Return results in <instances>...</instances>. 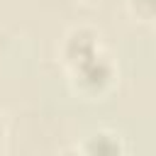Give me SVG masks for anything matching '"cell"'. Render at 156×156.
Instances as JSON below:
<instances>
[{"mask_svg": "<svg viewBox=\"0 0 156 156\" xmlns=\"http://www.w3.org/2000/svg\"><path fill=\"white\" fill-rule=\"evenodd\" d=\"M127 10L129 15L136 20V22H154V15H156V2L154 0H127Z\"/></svg>", "mask_w": 156, "mask_h": 156, "instance_id": "277c9868", "label": "cell"}, {"mask_svg": "<svg viewBox=\"0 0 156 156\" xmlns=\"http://www.w3.org/2000/svg\"><path fill=\"white\" fill-rule=\"evenodd\" d=\"M5 139H7V127H5V122L0 117V151L5 149Z\"/></svg>", "mask_w": 156, "mask_h": 156, "instance_id": "5b68a950", "label": "cell"}, {"mask_svg": "<svg viewBox=\"0 0 156 156\" xmlns=\"http://www.w3.org/2000/svg\"><path fill=\"white\" fill-rule=\"evenodd\" d=\"M68 83L78 98L102 100L105 95L112 93L117 83V66L105 51H98L95 56L68 68Z\"/></svg>", "mask_w": 156, "mask_h": 156, "instance_id": "6da1fadb", "label": "cell"}, {"mask_svg": "<svg viewBox=\"0 0 156 156\" xmlns=\"http://www.w3.org/2000/svg\"><path fill=\"white\" fill-rule=\"evenodd\" d=\"M78 151L88 154V156H122L127 151V146L117 132L100 129V132H93L90 136H85V141L78 146Z\"/></svg>", "mask_w": 156, "mask_h": 156, "instance_id": "3957f363", "label": "cell"}, {"mask_svg": "<svg viewBox=\"0 0 156 156\" xmlns=\"http://www.w3.org/2000/svg\"><path fill=\"white\" fill-rule=\"evenodd\" d=\"M85 2H95V0H85Z\"/></svg>", "mask_w": 156, "mask_h": 156, "instance_id": "8992f818", "label": "cell"}, {"mask_svg": "<svg viewBox=\"0 0 156 156\" xmlns=\"http://www.w3.org/2000/svg\"><path fill=\"white\" fill-rule=\"evenodd\" d=\"M58 51H61V58H63L66 68H71V66H76V63L95 56L98 51H102V46H100V34H98L93 27H73V29L63 37Z\"/></svg>", "mask_w": 156, "mask_h": 156, "instance_id": "7a4b0ae2", "label": "cell"}]
</instances>
